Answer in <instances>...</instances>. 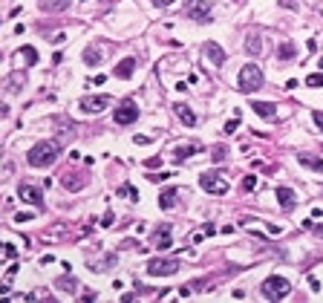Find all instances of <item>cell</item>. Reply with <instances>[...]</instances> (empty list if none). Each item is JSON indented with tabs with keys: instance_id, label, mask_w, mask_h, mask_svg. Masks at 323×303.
<instances>
[{
	"instance_id": "cell-36",
	"label": "cell",
	"mask_w": 323,
	"mask_h": 303,
	"mask_svg": "<svg viewBox=\"0 0 323 303\" xmlns=\"http://www.w3.org/2000/svg\"><path fill=\"white\" fill-rule=\"evenodd\" d=\"M15 274H18V266H9V271H6V280L12 283V277H15Z\"/></svg>"
},
{
	"instance_id": "cell-29",
	"label": "cell",
	"mask_w": 323,
	"mask_h": 303,
	"mask_svg": "<svg viewBox=\"0 0 323 303\" xmlns=\"http://www.w3.org/2000/svg\"><path fill=\"white\" fill-rule=\"evenodd\" d=\"M211 156H214V162H222V159L228 156V147H222V144H219V147H214V150H211Z\"/></svg>"
},
{
	"instance_id": "cell-4",
	"label": "cell",
	"mask_w": 323,
	"mask_h": 303,
	"mask_svg": "<svg viewBox=\"0 0 323 303\" xmlns=\"http://www.w3.org/2000/svg\"><path fill=\"white\" fill-rule=\"evenodd\" d=\"M179 266H182L179 257H156V260L147 263V274H153V277H168V274H176Z\"/></svg>"
},
{
	"instance_id": "cell-33",
	"label": "cell",
	"mask_w": 323,
	"mask_h": 303,
	"mask_svg": "<svg viewBox=\"0 0 323 303\" xmlns=\"http://www.w3.org/2000/svg\"><path fill=\"white\" fill-rule=\"evenodd\" d=\"M159 165H162L159 156H153V159H144V168H159Z\"/></svg>"
},
{
	"instance_id": "cell-24",
	"label": "cell",
	"mask_w": 323,
	"mask_h": 303,
	"mask_svg": "<svg viewBox=\"0 0 323 303\" xmlns=\"http://www.w3.org/2000/svg\"><path fill=\"white\" fill-rule=\"evenodd\" d=\"M58 289L75 291V289H78V280H75V277H58Z\"/></svg>"
},
{
	"instance_id": "cell-26",
	"label": "cell",
	"mask_w": 323,
	"mask_h": 303,
	"mask_svg": "<svg viewBox=\"0 0 323 303\" xmlns=\"http://www.w3.org/2000/svg\"><path fill=\"white\" fill-rule=\"evenodd\" d=\"M257 188H260V179H257V176H245V179H242V191H257Z\"/></svg>"
},
{
	"instance_id": "cell-1",
	"label": "cell",
	"mask_w": 323,
	"mask_h": 303,
	"mask_svg": "<svg viewBox=\"0 0 323 303\" xmlns=\"http://www.w3.org/2000/svg\"><path fill=\"white\" fill-rule=\"evenodd\" d=\"M58 153H61L58 141L44 139V141H38V144H32V147L26 150V162H29V168H49V165L58 162Z\"/></svg>"
},
{
	"instance_id": "cell-2",
	"label": "cell",
	"mask_w": 323,
	"mask_h": 303,
	"mask_svg": "<svg viewBox=\"0 0 323 303\" xmlns=\"http://www.w3.org/2000/svg\"><path fill=\"white\" fill-rule=\"evenodd\" d=\"M263 70L257 67V64H245L240 70V78H237V87H240V93H245V95H251L254 90H260L263 87Z\"/></svg>"
},
{
	"instance_id": "cell-31",
	"label": "cell",
	"mask_w": 323,
	"mask_h": 303,
	"mask_svg": "<svg viewBox=\"0 0 323 303\" xmlns=\"http://www.w3.org/2000/svg\"><path fill=\"white\" fill-rule=\"evenodd\" d=\"M35 214H29V211H21V214H15V222H29Z\"/></svg>"
},
{
	"instance_id": "cell-32",
	"label": "cell",
	"mask_w": 323,
	"mask_h": 303,
	"mask_svg": "<svg viewBox=\"0 0 323 303\" xmlns=\"http://www.w3.org/2000/svg\"><path fill=\"white\" fill-rule=\"evenodd\" d=\"M150 3H153V6H159V9H168V6L176 3V0H150Z\"/></svg>"
},
{
	"instance_id": "cell-35",
	"label": "cell",
	"mask_w": 323,
	"mask_h": 303,
	"mask_svg": "<svg viewBox=\"0 0 323 303\" xmlns=\"http://www.w3.org/2000/svg\"><path fill=\"white\" fill-rule=\"evenodd\" d=\"M110 222H113V211H107V214L101 217V225H110Z\"/></svg>"
},
{
	"instance_id": "cell-8",
	"label": "cell",
	"mask_w": 323,
	"mask_h": 303,
	"mask_svg": "<svg viewBox=\"0 0 323 303\" xmlns=\"http://www.w3.org/2000/svg\"><path fill=\"white\" fill-rule=\"evenodd\" d=\"M110 101H113V98H110V95H87V98H81L78 101V107L81 110H84V113H101V110H107V107H110Z\"/></svg>"
},
{
	"instance_id": "cell-27",
	"label": "cell",
	"mask_w": 323,
	"mask_h": 303,
	"mask_svg": "<svg viewBox=\"0 0 323 303\" xmlns=\"http://www.w3.org/2000/svg\"><path fill=\"white\" fill-rule=\"evenodd\" d=\"M64 185H67V191H81L84 182H81L78 176H72V179H69V174H67V176H64Z\"/></svg>"
},
{
	"instance_id": "cell-28",
	"label": "cell",
	"mask_w": 323,
	"mask_h": 303,
	"mask_svg": "<svg viewBox=\"0 0 323 303\" xmlns=\"http://www.w3.org/2000/svg\"><path fill=\"white\" fill-rule=\"evenodd\" d=\"M306 87H323V72H311L306 78Z\"/></svg>"
},
{
	"instance_id": "cell-30",
	"label": "cell",
	"mask_w": 323,
	"mask_h": 303,
	"mask_svg": "<svg viewBox=\"0 0 323 303\" xmlns=\"http://www.w3.org/2000/svg\"><path fill=\"white\" fill-rule=\"evenodd\" d=\"M237 127H240V118H231V121H225V136H231Z\"/></svg>"
},
{
	"instance_id": "cell-11",
	"label": "cell",
	"mask_w": 323,
	"mask_h": 303,
	"mask_svg": "<svg viewBox=\"0 0 323 303\" xmlns=\"http://www.w3.org/2000/svg\"><path fill=\"white\" fill-rule=\"evenodd\" d=\"M202 52H205V58L211 61V64H214V67H222V64H225V49L219 47L217 41H208V44H205V49H202Z\"/></svg>"
},
{
	"instance_id": "cell-13",
	"label": "cell",
	"mask_w": 323,
	"mask_h": 303,
	"mask_svg": "<svg viewBox=\"0 0 323 303\" xmlns=\"http://www.w3.org/2000/svg\"><path fill=\"white\" fill-rule=\"evenodd\" d=\"M173 113L179 116V121H182L185 127H196V121H199V118H196V113L188 104H173Z\"/></svg>"
},
{
	"instance_id": "cell-14",
	"label": "cell",
	"mask_w": 323,
	"mask_h": 303,
	"mask_svg": "<svg viewBox=\"0 0 323 303\" xmlns=\"http://www.w3.org/2000/svg\"><path fill=\"white\" fill-rule=\"evenodd\" d=\"M133 72H136V58H121L115 64V78H121V81L133 78Z\"/></svg>"
},
{
	"instance_id": "cell-5",
	"label": "cell",
	"mask_w": 323,
	"mask_h": 303,
	"mask_svg": "<svg viewBox=\"0 0 323 303\" xmlns=\"http://www.w3.org/2000/svg\"><path fill=\"white\" fill-rule=\"evenodd\" d=\"M113 121L118 124V127H127V124H133V121H138V104L136 101H121V104L115 107V113H113Z\"/></svg>"
},
{
	"instance_id": "cell-21",
	"label": "cell",
	"mask_w": 323,
	"mask_h": 303,
	"mask_svg": "<svg viewBox=\"0 0 323 303\" xmlns=\"http://www.w3.org/2000/svg\"><path fill=\"white\" fill-rule=\"evenodd\" d=\"M23 58H26L29 67H35V64H38V52H35V47H23L21 52H18V61H23Z\"/></svg>"
},
{
	"instance_id": "cell-12",
	"label": "cell",
	"mask_w": 323,
	"mask_h": 303,
	"mask_svg": "<svg viewBox=\"0 0 323 303\" xmlns=\"http://www.w3.org/2000/svg\"><path fill=\"white\" fill-rule=\"evenodd\" d=\"M176 199H179V188H176V185L162 188V194H159V208H162V211L176 208Z\"/></svg>"
},
{
	"instance_id": "cell-34",
	"label": "cell",
	"mask_w": 323,
	"mask_h": 303,
	"mask_svg": "<svg viewBox=\"0 0 323 303\" xmlns=\"http://www.w3.org/2000/svg\"><path fill=\"white\" fill-rule=\"evenodd\" d=\"M133 141H136V144H150L153 136H133Z\"/></svg>"
},
{
	"instance_id": "cell-6",
	"label": "cell",
	"mask_w": 323,
	"mask_h": 303,
	"mask_svg": "<svg viewBox=\"0 0 323 303\" xmlns=\"http://www.w3.org/2000/svg\"><path fill=\"white\" fill-rule=\"evenodd\" d=\"M199 185H202V191H208V194H217V197H222V194H228V182H225V176L222 174H202L199 176Z\"/></svg>"
},
{
	"instance_id": "cell-10",
	"label": "cell",
	"mask_w": 323,
	"mask_h": 303,
	"mask_svg": "<svg viewBox=\"0 0 323 303\" xmlns=\"http://www.w3.org/2000/svg\"><path fill=\"white\" fill-rule=\"evenodd\" d=\"M274 194H277V202H280V208L283 211H291L294 205H297V194H294L288 185H277Z\"/></svg>"
},
{
	"instance_id": "cell-3",
	"label": "cell",
	"mask_w": 323,
	"mask_h": 303,
	"mask_svg": "<svg viewBox=\"0 0 323 303\" xmlns=\"http://www.w3.org/2000/svg\"><path fill=\"white\" fill-rule=\"evenodd\" d=\"M260 291H263L268 300H283V297H288V291H291V283L286 277H280V274H271V277L263 280Z\"/></svg>"
},
{
	"instance_id": "cell-16",
	"label": "cell",
	"mask_w": 323,
	"mask_h": 303,
	"mask_svg": "<svg viewBox=\"0 0 323 303\" xmlns=\"http://www.w3.org/2000/svg\"><path fill=\"white\" fill-rule=\"evenodd\" d=\"M251 110L260 118H265V121H271V118H274V113H277V107L271 104V101H251Z\"/></svg>"
},
{
	"instance_id": "cell-7",
	"label": "cell",
	"mask_w": 323,
	"mask_h": 303,
	"mask_svg": "<svg viewBox=\"0 0 323 303\" xmlns=\"http://www.w3.org/2000/svg\"><path fill=\"white\" fill-rule=\"evenodd\" d=\"M185 18L196 21V24H205V21H211V6L205 0H188L185 3Z\"/></svg>"
},
{
	"instance_id": "cell-15",
	"label": "cell",
	"mask_w": 323,
	"mask_h": 303,
	"mask_svg": "<svg viewBox=\"0 0 323 303\" xmlns=\"http://www.w3.org/2000/svg\"><path fill=\"white\" fill-rule=\"evenodd\" d=\"M297 162L303 165V168L314 171V174H323V159H320V156H314V153H300Z\"/></svg>"
},
{
	"instance_id": "cell-22",
	"label": "cell",
	"mask_w": 323,
	"mask_h": 303,
	"mask_svg": "<svg viewBox=\"0 0 323 303\" xmlns=\"http://www.w3.org/2000/svg\"><path fill=\"white\" fill-rule=\"evenodd\" d=\"M41 6H44L46 12H64V9L69 6V0H44Z\"/></svg>"
},
{
	"instance_id": "cell-18",
	"label": "cell",
	"mask_w": 323,
	"mask_h": 303,
	"mask_svg": "<svg viewBox=\"0 0 323 303\" xmlns=\"http://www.w3.org/2000/svg\"><path fill=\"white\" fill-rule=\"evenodd\" d=\"M199 150H202L199 144H182V147H176V150H173V156H176V162H185L188 156H194V153H199Z\"/></svg>"
},
{
	"instance_id": "cell-37",
	"label": "cell",
	"mask_w": 323,
	"mask_h": 303,
	"mask_svg": "<svg viewBox=\"0 0 323 303\" xmlns=\"http://www.w3.org/2000/svg\"><path fill=\"white\" fill-rule=\"evenodd\" d=\"M314 124H317V127L323 130V113H314Z\"/></svg>"
},
{
	"instance_id": "cell-17",
	"label": "cell",
	"mask_w": 323,
	"mask_h": 303,
	"mask_svg": "<svg viewBox=\"0 0 323 303\" xmlns=\"http://www.w3.org/2000/svg\"><path fill=\"white\" fill-rule=\"evenodd\" d=\"M84 64H87V67H98V64H101V49L87 47L84 49Z\"/></svg>"
},
{
	"instance_id": "cell-23",
	"label": "cell",
	"mask_w": 323,
	"mask_h": 303,
	"mask_svg": "<svg viewBox=\"0 0 323 303\" xmlns=\"http://www.w3.org/2000/svg\"><path fill=\"white\" fill-rule=\"evenodd\" d=\"M245 49H248L251 55H260V52H263V44H260V35H248V38H245Z\"/></svg>"
},
{
	"instance_id": "cell-9",
	"label": "cell",
	"mask_w": 323,
	"mask_h": 303,
	"mask_svg": "<svg viewBox=\"0 0 323 303\" xmlns=\"http://www.w3.org/2000/svg\"><path fill=\"white\" fill-rule=\"evenodd\" d=\"M18 197H21L23 202H29V205H41V202H44V191L29 185V182H21V185H18Z\"/></svg>"
},
{
	"instance_id": "cell-25",
	"label": "cell",
	"mask_w": 323,
	"mask_h": 303,
	"mask_svg": "<svg viewBox=\"0 0 323 303\" xmlns=\"http://www.w3.org/2000/svg\"><path fill=\"white\" fill-rule=\"evenodd\" d=\"M115 194H118V197H130L133 202H138V191H136L133 185H121L118 191H115Z\"/></svg>"
},
{
	"instance_id": "cell-19",
	"label": "cell",
	"mask_w": 323,
	"mask_h": 303,
	"mask_svg": "<svg viewBox=\"0 0 323 303\" xmlns=\"http://www.w3.org/2000/svg\"><path fill=\"white\" fill-rule=\"evenodd\" d=\"M294 55H297V47H294V44H280V47H277V58L280 61H291Z\"/></svg>"
},
{
	"instance_id": "cell-20",
	"label": "cell",
	"mask_w": 323,
	"mask_h": 303,
	"mask_svg": "<svg viewBox=\"0 0 323 303\" xmlns=\"http://www.w3.org/2000/svg\"><path fill=\"white\" fill-rule=\"evenodd\" d=\"M156 245H159V251H165V248H171V225H162L159 237H156Z\"/></svg>"
}]
</instances>
